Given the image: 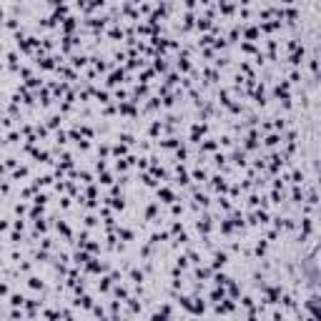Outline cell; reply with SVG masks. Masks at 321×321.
<instances>
[{"instance_id":"cell-1","label":"cell","mask_w":321,"mask_h":321,"mask_svg":"<svg viewBox=\"0 0 321 321\" xmlns=\"http://www.w3.org/2000/svg\"><path fill=\"white\" fill-rule=\"evenodd\" d=\"M78 306H85V309H90V306H93V301H90L88 296H83V298H78Z\"/></svg>"},{"instance_id":"cell-5","label":"cell","mask_w":321,"mask_h":321,"mask_svg":"<svg viewBox=\"0 0 321 321\" xmlns=\"http://www.w3.org/2000/svg\"><path fill=\"white\" fill-rule=\"evenodd\" d=\"M8 294V286H5V283H0V296H5Z\"/></svg>"},{"instance_id":"cell-4","label":"cell","mask_w":321,"mask_h":321,"mask_svg":"<svg viewBox=\"0 0 321 321\" xmlns=\"http://www.w3.org/2000/svg\"><path fill=\"white\" fill-rule=\"evenodd\" d=\"M30 286H33V289H43V281H38V279H30Z\"/></svg>"},{"instance_id":"cell-3","label":"cell","mask_w":321,"mask_h":321,"mask_svg":"<svg viewBox=\"0 0 321 321\" xmlns=\"http://www.w3.org/2000/svg\"><path fill=\"white\" fill-rule=\"evenodd\" d=\"M223 263H226V253H218V256H216V263H213V266H223Z\"/></svg>"},{"instance_id":"cell-2","label":"cell","mask_w":321,"mask_h":321,"mask_svg":"<svg viewBox=\"0 0 321 321\" xmlns=\"http://www.w3.org/2000/svg\"><path fill=\"white\" fill-rule=\"evenodd\" d=\"M10 304H13V306H23V304H25V298H23V296H13V298H10Z\"/></svg>"}]
</instances>
